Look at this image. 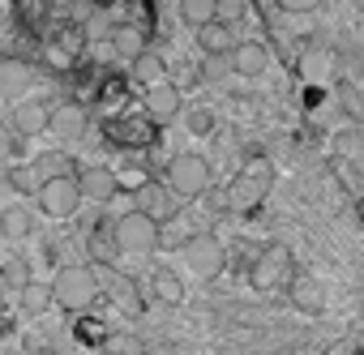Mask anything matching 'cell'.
Wrapping results in <instances>:
<instances>
[{"label":"cell","instance_id":"1","mask_svg":"<svg viewBox=\"0 0 364 355\" xmlns=\"http://www.w3.org/2000/svg\"><path fill=\"white\" fill-rule=\"evenodd\" d=\"M270 189H274V167H270L266 158H249V163L232 175V185H228V193H223V206L236 210V214H249V210H257V206L270 197Z\"/></svg>","mask_w":364,"mask_h":355},{"label":"cell","instance_id":"2","mask_svg":"<svg viewBox=\"0 0 364 355\" xmlns=\"http://www.w3.org/2000/svg\"><path fill=\"white\" fill-rule=\"evenodd\" d=\"M52 291V304L65 308V312H86L95 300H99V274L90 266H60L56 278L48 283Z\"/></svg>","mask_w":364,"mask_h":355},{"label":"cell","instance_id":"3","mask_svg":"<svg viewBox=\"0 0 364 355\" xmlns=\"http://www.w3.org/2000/svg\"><path fill=\"white\" fill-rule=\"evenodd\" d=\"M163 185H167L171 197L193 202L210 189V163L202 154H171L167 167H163Z\"/></svg>","mask_w":364,"mask_h":355},{"label":"cell","instance_id":"4","mask_svg":"<svg viewBox=\"0 0 364 355\" xmlns=\"http://www.w3.org/2000/svg\"><path fill=\"white\" fill-rule=\"evenodd\" d=\"M112 236H116L120 257H146L159 248V219L146 210H129L112 223Z\"/></svg>","mask_w":364,"mask_h":355},{"label":"cell","instance_id":"5","mask_svg":"<svg viewBox=\"0 0 364 355\" xmlns=\"http://www.w3.org/2000/svg\"><path fill=\"white\" fill-rule=\"evenodd\" d=\"M180 261H185L189 274H198V278H215L228 266V248H223V240L215 231H193L189 244L180 248Z\"/></svg>","mask_w":364,"mask_h":355},{"label":"cell","instance_id":"6","mask_svg":"<svg viewBox=\"0 0 364 355\" xmlns=\"http://www.w3.org/2000/svg\"><path fill=\"white\" fill-rule=\"evenodd\" d=\"M39 210L48 219H73L82 210V189H77V171L73 175H52V180H39L35 189Z\"/></svg>","mask_w":364,"mask_h":355},{"label":"cell","instance_id":"7","mask_svg":"<svg viewBox=\"0 0 364 355\" xmlns=\"http://www.w3.org/2000/svg\"><path fill=\"white\" fill-rule=\"evenodd\" d=\"M291 274H296V270H291V248H287V244H266V248H257V257L249 261V283H253L257 291H279Z\"/></svg>","mask_w":364,"mask_h":355},{"label":"cell","instance_id":"8","mask_svg":"<svg viewBox=\"0 0 364 355\" xmlns=\"http://www.w3.org/2000/svg\"><path fill=\"white\" fill-rule=\"evenodd\" d=\"M77 189H82V202L107 206V202L120 197V175L112 167H82L77 171Z\"/></svg>","mask_w":364,"mask_h":355},{"label":"cell","instance_id":"9","mask_svg":"<svg viewBox=\"0 0 364 355\" xmlns=\"http://www.w3.org/2000/svg\"><path fill=\"white\" fill-rule=\"evenodd\" d=\"M35 82H39V73H35V65H26V60H18V56H5L0 60V99H26L31 90H35Z\"/></svg>","mask_w":364,"mask_h":355},{"label":"cell","instance_id":"10","mask_svg":"<svg viewBox=\"0 0 364 355\" xmlns=\"http://www.w3.org/2000/svg\"><path fill=\"white\" fill-rule=\"evenodd\" d=\"M193 231H202V227H198V219L189 210H171L167 219H159V248L163 253H180Z\"/></svg>","mask_w":364,"mask_h":355},{"label":"cell","instance_id":"11","mask_svg":"<svg viewBox=\"0 0 364 355\" xmlns=\"http://www.w3.org/2000/svg\"><path fill=\"white\" fill-rule=\"evenodd\" d=\"M141 103H146V116H150V120H159V124L176 120V116H180V107H185V99H180L176 82H159V86H146Z\"/></svg>","mask_w":364,"mask_h":355},{"label":"cell","instance_id":"12","mask_svg":"<svg viewBox=\"0 0 364 355\" xmlns=\"http://www.w3.org/2000/svg\"><path fill=\"white\" fill-rule=\"evenodd\" d=\"M266 69H270V48H266L262 39H245V43L232 48V73H240V77H262Z\"/></svg>","mask_w":364,"mask_h":355},{"label":"cell","instance_id":"13","mask_svg":"<svg viewBox=\"0 0 364 355\" xmlns=\"http://www.w3.org/2000/svg\"><path fill=\"white\" fill-rule=\"evenodd\" d=\"M236 43H240V39H236V31H232L228 18H215V22L198 26V48H202L206 56H232Z\"/></svg>","mask_w":364,"mask_h":355},{"label":"cell","instance_id":"14","mask_svg":"<svg viewBox=\"0 0 364 355\" xmlns=\"http://www.w3.org/2000/svg\"><path fill=\"white\" fill-rule=\"evenodd\" d=\"M287 300H291L300 312H309V317H317V312L326 308V291H321V283L309 278V274H291V278H287Z\"/></svg>","mask_w":364,"mask_h":355},{"label":"cell","instance_id":"15","mask_svg":"<svg viewBox=\"0 0 364 355\" xmlns=\"http://www.w3.org/2000/svg\"><path fill=\"white\" fill-rule=\"evenodd\" d=\"M9 124H14V133H22V137H39V133H48V107L39 103V99H22L18 107H14V116H9Z\"/></svg>","mask_w":364,"mask_h":355},{"label":"cell","instance_id":"16","mask_svg":"<svg viewBox=\"0 0 364 355\" xmlns=\"http://www.w3.org/2000/svg\"><path fill=\"white\" fill-rule=\"evenodd\" d=\"M48 133H56V137H65V141L82 137V133H86V107H77V103L52 107V111H48Z\"/></svg>","mask_w":364,"mask_h":355},{"label":"cell","instance_id":"17","mask_svg":"<svg viewBox=\"0 0 364 355\" xmlns=\"http://www.w3.org/2000/svg\"><path fill=\"white\" fill-rule=\"evenodd\" d=\"M150 295L159 304H167V308H180V304H185V278H180L171 266H159L150 274Z\"/></svg>","mask_w":364,"mask_h":355},{"label":"cell","instance_id":"18","mask_svg":"<svg viewBox=\"0 0 364 355\" xmlns=\"http://www.w3.org/2000/svg\"><path fill=\"white\" fill-rule=\"evenodd\" d=\"M86 253H90L95 266H116L120 261V248H116V236H112V223L107 219L86 231Z\"/></svg>","mask_w":364,"mask_h":355},{"label":"cell","instance_id":"19","mask_svg":"<svg viewBox=\"0 0 364 355\" xmlns=\"http://www.w3.org/2000/svg\"><path fill=\"white\" fill-rule=\"evenodd\" d=\"M129 73H133V82L146 90V86H159V82H167V60L159 56V52H141L137 60H129Z\"/></svg>","mask_w":364,"mask_h":355},{"label":"cell","instance_id":"20","mask_svg":"<svg viewBox=\"0 0 364 355\" xmlns=\"http://www.w3.org/2000/svg\"><path fill=\"white\" fill-rule=\"evenodd\" d=\"M0 231H5V240L35 236V210L31 206H0Z\"/></svg>","mask_w":364,"mask_h":355},{"label":"cell","instance_id":"21","mask_svg":"<svg viewBox=\"0 0 364 355\" xmlns=\"http://www.w3.org/2000/svg\"><path fill=\"white\" fill-rule=\"evenodd\" d=\"M31 171L35 180H52V175H73V158L65 150H39L31 154Z\"/></svg>","mask_w":364,"mask_h":355},{"label":"cell","instance_id":"22","mask_svg":"<svg viewBox=\"0 0 364 355\" xmlns=\"http://www.w3.org/2000/svg\"><path fill=\"white\" fill-rule=\"evenodd\" d=\"M107 43H112V52H116V60H124V65L146 52V35H141L137 26H112V39H107Z\"/></svg>","mask_w":364,"mask_h":355},{"label":"cell","instance_id":"23","mask_svg":"<svg viewBox=\"0 0 364 355\" xmlns=\"http://www.w3.org/2000/svg\"><path fill=\"white\" fill-rule=\"evenodd\" d=\"M112 300H116V308H120L124 317H137V312H141V291H137V283L124 278V274L112 278Z\"/></svg>","mask_w":364,"mask_h":355},{"label":"cell","instance_id":"24","mask_svg":"<svg viewBox=\"0 0 364 355\" xmlns=\"http://www.w3.org/2000/svg\"><path fill=\"white\" fill-rule=\"evenodd\" d=\"M219 18V0H180V22L185 26H206V22H215Z\"/></svg>","mask_w":364,"mask_h":355},{"label":"cell","instance_id":"25","mask_svg":"<svg viewBox=\"0 0 364 355\" xmlns=\"http://www.w3.org/2000/svg\"><path fill=\"white\" fill-rule=\"evenodd\" d=\"M0 283H5L9 291H22L31 283V261L26 257H5L0 261Z\"/></svg>","mask_w":364,"mask_h":355},{"label":"cell","instance_id":"26","mask_svg":"<svg viewBox=\"0 0 364 355\" xmlns=\"http://www.w3.org/2000/svg\"><path fill=\"white\" fill-rule=\"evenodd\" d=\"M180 124H185L193 137H210V133H215V116H210V107H180Z\"/></svg>","mask_w":364,"mask_h":355},{"label":"cell","instance_id":"27","mask_svg":"<svg viewBox=\"0 0 364 355\" xmlns=\"http://www.w3.org/2000/svg\"><path fill=\"white\" fill-rule=\"evenodd\" d=\"M18 295H22V312H31V317H39V312L52 304V291H48L43 283H35V278H31V283H26Z\"/></svg>","mask_w":364,"mask_h":355},{"label":"cell","instance_id":"28","mask_svg":"<svg viewBox=\"0 0 364 355\" xmlns=\"http://www.w3.org/2000/svg\"><path fill=\"white\" fill-rule=\"evenodd\" d=\"M5 185H9V189H18V193H26V197H35V189H39L31 163H14V167L5 171Z\"/></svg>","mask_w":364,"mask_h":355},{"label":"cell","instance_id":"29","mask_svg":"<svg viewBox=\"0 0 364 355\" xmlns=\"http://www.w3.org/2000/svg\"><path fill=\"white\" fill-rule=\"evenodd\" d=\"M77 321H73V334L82 338V342H90V346H103V338H107V325L103 321H95V317H86V312H73Z\"/></svg>","mask_w":364,"mask_h":355},{"label":"cell","instance_id":"30","mask_svg":"<svg viewBox=\"0 0 364 355\" xmlns=\"http://www.w3.org/2000/svg\"><path fill=\"white\" fill-rule=\"evenodd\" d=\"M137 197H141V206H137V210H146V214L163 219V206H167V197H171V193H167V185H146Z\"/></svg>","mask_w":364,"mask_h":355},{"label":"cell","instance_id":"31","mask_svg":"<svg viewBox=\"0 0 364 355\" xmlns=\"http://www.w3.org/2000/svg\"><path fill=\"white\" fill-rule=\"evenodd\" d=\"M103 351H112V355H141V338H133V334H112V329H107Z\"/></svg>","mask_w":364,"mask_h":355},{"label":"cell","instance_id":"32","mask_svg":"<svg viewBox=\"0 0 364 355\" xmlns=\"http://www.w3.org/2000/svg\"><path fill=\"white\" fill-rule=\"evenodd\" d=\"M274 5H279L283 13H313L321 0H274Z\"/></svg>","mask_w":364,"mask_h":355},{"label":"cell","instance_id":"33","mask_svg":"<svg viewBox=\"0 0 364 355\" xmlns=\"http://www.w3.org/2000/svg\"><path fill=\"white\" fill-rule=\"evenodd\" d=\"M14 124H0V154H14Z\"/></svg>","mask_w":364,"mask_h":355},{"label":"cell","instance_id":"34","mask_svg":"<svg viewBox=\"0 0 364 355\" xmlns=\"http://www.w3.org/2000/svg\"><path fill=\"white\" fill-rule=\"evenodd\" d=\"M31 355H60V351H52V346H39V351H31Z\"/></svg>","mask_w":364,"mask_h":355},{"label":"cell","instance_id":"35","mask_svg":"<svg viewBox=\"0 0 364 355\" xmlns=\"http://www.w3.org/2000/svg\"><path fill=\"white\" fill-rule=\"evenodd\" d=\"M0 287H5V283H0Z\"/></svg>","mask_w":364,"mask_h":355}]
</instances>
